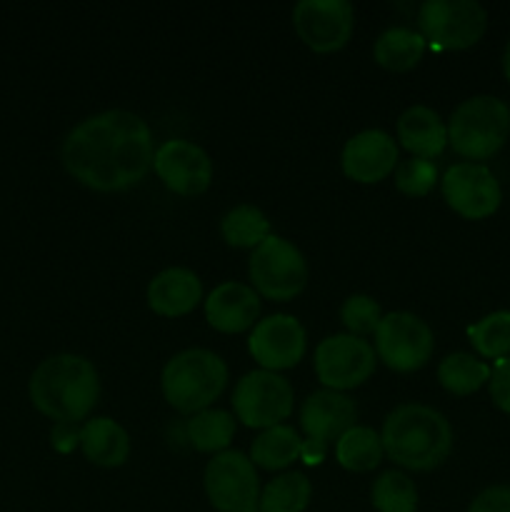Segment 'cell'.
Here are the masks:
<instances>
[{"instance_id": "6da1fadb", "label": "cell", "mask_w": 510, "mask_h": 512, "mask_svg": "<svg viewBox=\"0 0 510 512\" xmlns=\"http://www.w3.org/2000/svg\"><path fill=\"white\" fill-rule=\"evenodd\" d=\"M60 160L70 178L95 193H120L153 170L150 125L130 110H103L80 120L63 140Z\"/></svg>"}, {"instance_id": "7a4b0ae2", "label": "cell", "mask_w": 510, "mask_h": 512, "mask_svg": "<svg viewBox=\"0 0 510 512\" xmlns=\"http://www.w3.org/2000/svg\"><path fill=\"white\" fill-rule=\"evenodd\" d=\"M28 395L40 415L55 423L78 425L98 405L100 375L83 355H50L30 375Z\"/></svg>"}, {"instance_id": "3957f363", "label": "cell", "mask_w": 510, "mask_h": 512, "mask_svg": "<svg viewBox=\"0 0 510 512\" xmlns=\"http://www.w3.org/2000/svg\"><path fill=\"white\" fill-rule=\"evenodd\" d=\"M380 440L395 465L413 473H430L450 458L455 438L440 410L423 403H405L388 413Z\"/></svg>"}, {"instance_id": "277c9868", "label": "cell", "mask_w": 510, "mask_h": 512, "mask_svg": "<svg viewBox=\"0 0 510 512\" xmlns=\"http://www.w3.org/2000/svg\"><path fill=\"white\" fill-rule=\"evenodd\" d=\"M228 385V365L208 348H188L175 353L160 373L165 403L180 415H195L213 408Z\"/></svg>"}, {"instance_id": "5b68a950", "label": "cell", "mask_w": 510, "mask_h": 512, "mask_svg": "<svg viewBox=\"0 0 510 512\" xmlns=\"http://www.w3.org/2000/svg\"><path fill=\"white\" fill-rule=\"evenodd\" d=\"M510 135V108L495 95H473L448 120V145L465 163L490 160Z\"/></svg>"}, {"instance_id": "8992f818", "label": "cell", "mask_w": 510, "mask_h": 512, "mask_svg": "<svg viewBox=\"0 0 510 512\" xmlns=\"http://www.w3.org/2000/svg\"><path fill=\"white\" fill-rule=\"evenodd\" d=\"M248 275L253 290L273 303L295 300L308 285V260L290 240L268 235L250 253Z\"/></svg>"}, {"instance_id": "52a82bcc", "label": "cell", "mask_w": 510, "mask_h": 512, "mask_svg": "<svg viewBox=\"0 0 510 512\" xmlns=\"http://www.w3.org/2000/svg\"><path fill=\"white\" fill-rule=\"evenodd\" d=\"M488 28V13L475 0H425L418 8V33L435 50H468Z\"/></svg>"}, {"instance_id": "ba28073f", "label": "cell", "mask_w": 510, "mask_h": 512, "mask_svg": "<svg viewBox=\"0 0 510 512\" xmlns=\"http://www.w3.org/2000/svg\"><path fill=\"white\" fill-rule=\"evenodd\" d=\"M235 420L250 430H268L283 425L293 415L295 393L288 378L270 370H250L233 390Z\"/></svg>"}, {"instance_id": "9c48e42d", "label": "cell", "mask_w": 510, "mask_h": 512, "mask_svg": "<svg viewBox=\"0 0 510 512\" xmlns=\"http://www.w3.org/2000/svg\"><path fill=\"white\" fill-rule=\"evenodd\" d=\"M435 335L415 313H388L375 330V355L395 373H415L433 360Z\"/></svg>"}, {"instance_id": "30bf717a", "label": "cell", "mask_w": 510, "mask_h": 512, "mask_svg": "<svg viewBox=\"0 0 510 512\" xmlns=\"http://www.w3.org/2000/svg\"><path fill=\"white\" fill-rule=\"evenodd\" d=\"M315 375L325 390L348 393L368 383L378 365L375 348L365 338L350 333L328 335L315 348Z\"/></svg>"}, {"instance_id": "8fae6325", "label": "cell", "mask_w": 510, "mask_h": 512, "mask_svg": "<svg viewBox=\"0 0 510 512\" xmlns=\"http://www.w3.org/2000/svg\"><path fill=\"white\" fill-rule=\"evenodd\" d=\"M203 488L218 512H255L260 503V478L253 460L240 450L213 455L205 465Z\"/></svg>"}, {"instance_id": "7c38bea8", "label": "cell", "mask_w": 510, "mask_h": 512, "mask_svg": "<svg viewBox=\"0 0 510 512\" xmlns=\"http://www.w3.org/2000/svg\"><path fill=\"white\" fill-rule=\"evenodd\" d=\"M293 28L313 53H338L350 43L355 10L348 0H300L293 8Z\"/></svg>"}, {"instance_id": "4fadbf2b", "label": "cell", "mask_w": 510, "mask_h": 512, "mask_svg": "<svg viewBox=\"0 0 510 512\" xmlns=\"http://www.w3.org/2000/svg\"><path fill=\"white\" fill-rule=\"evenodd\" d=\"M440 190L453 213L465 220H485L500 208L503 190L483 163H455L445 170Z\"/></svg>"}, {"instance_id": "5bb4252c", "label": "cell", "mask_w": 510, "mask_h": 512, "mask_svg": "<svg viewBox=\"0 0 510 512\" xmlns=\"http://www.w3.org/2000/svg\"><path fill=\"white\" fill-rule=\"evenodd\" d=\"M153 170L160 183L180 198L203 195L213 183V160L193 140L173 138L158 145Z\"/></svg>"}, {"instance_id": "9a60e30c", "label": "cell", "mask_w": 510, "mask_h": 512, "mask_svg": "<svg viewBox=\"0 0 510 512\" xmlns=\"http://www.w3.org/2000/svg\"><path fill=\"white\" fill-rule=\"evenodd\" d=\"M305 350H308V335L295 315H268L258 320L248 335V353L253 355L260 370L270 373L295 368L305 358Z\"/></svg>"}, {"instance_id": "2e32d148", "label": "cell", "mask_w": 510, "mask_h": 512, "mask_svg": "<svg viewBox=\"0 0 510 512\" xmlns=\"http://www.w3.org/2000/svg\"><path fill=\"white\" fill-rule=\"evenodd\" d=\"M398 143L380 128H368L345 140L340 153V168L345 178L360 185H375L390 178L398 168Z\"/></svg>"}, {"instance_id": "e0dca14e", "label": "cell", "mask_w": 510, "mask_h": 512, "mask_svg": "<svg viewBox=\"0 0 510 512\" xmlns=\"http://www.w3.org/2000/svg\"><path fill=\"white\" fill-rule=\"evenodd\" d=\"M300 430L308 443L325 448L328 443H338L343 433L358 425V408L353 398L335 390H315L300 405Z\"/></svg>"}, {"instance_id": "ac0fdd59", "label": "cell", "mask_w": 510, "mask_h": 512, "mask_svg": "<svg viewBox=\"0 0 510 512\" xmlns=\"http://www.w3.org/2000/svg\"><path fill=\"white\" fill-rule=\"evenodd\" d=\"M203 308L205 320L218 333H245V330H253L260 318V295L255 293L253 285L228 280L205 298Z\"/></svg>"}, {"instance_id": "d6986e66", "label": "cell", "mask_w": 510, "mask_h": 512, "mask_svg": "<svg viewBox=\"0 0 510 512\" xmlns=\"http://www.w3.org/2000/svg\"><path fill=\"white\" fill-rule=\"evenodd\" d=\"M145 300L160 318H183L203 300V283L190 268H165L148 283Z\"/></svg>"}, {"instance_id": "ffe728a7", "label": "cell", "mask_w": 510, "mask_h": 512, "mask_svg": "<svg viewBox=\"0 0 510 512\" xmlns=\"http://www.w3.org/2000/svg\"><path fill=\"white\" fill-rule=\"evenodd\" d=\"M395 133L410 158L435 160L438 155H443L445 145H448V123L428 105L405 108L395 125Z\"/></svg>"}, {"instance_id": "44dd1931", "label": "cell", "mask_w": 510, "mask_h": 512, "mask_svg": "<svg viewBox=\"0 0 510 512\" xmlns=\"http://www.w3.org/2000/svg\"><path fill=\"white\" fill-rule=\"evenodd\" d=\"M80 450L98 468H120L130 455V435L118 420L88 418L80 428Z\"/></svg>"}, {"instance_id": "7402d4cb", "label": "cell", "mask_w": 510, "mask_h": 512, "mask_svg": "<svg viewBox=\"0 0 510 512\" xmlns=\"http://www.w3.org/2000/svg\"><path fill=\"white\" fill-rule=\"evenodd\" d=\"M425 50H428V43L418 30L393 25L378 35L373 45V58L380 68L390 70V73H408V70L418 68Z\"/></svg>"}, {"instance_id": "603a6c76", "label": "cell", "mask_w": 510, "mask_h": 512, "mask_svg": "<svg viewBox=\"0 0 510 512\" xmlns=\"http://www.w3.org/2000/svg\"><path fill=\"white\" fill-rule=\"evenodd\" d=\"M303 445L298 430L290 425H275V428L260 430L258 438L250 445V460L255 468H263L275 473V470H285L303 458Z\"/></svg>"}, {"instance_id": "cb8c5ba5", "label": "cell", "mask_w": 510, "mask_h": 512, "mask_svg": "<svg viewBox=\"0 0 510 512\" xmlns=\"http://www.w3.org/2000/svg\"><path fill=\"white\" fill-rule=\"evenodd\" d=\"M185 435L198 453H225L235 438V415L220 408L200 410L185 423Z\"/></svg>"}, {"instance_id": "d4e9b609", "label": "cell", "mask_w": 510, "mask_h": 512, "mask_svg": "<svg viewBox=\"0 0 510 512\" xmlns=\"http://www.w3.org/2000/svg\"><path fill=\"white\" fill-rule=\"evenodd\" d=\"M383 440L368 425H353L335 443V460L350 473H370L383 463Z\"/></svg>"}, {"instance_id": "484cf974", "label": "cell", "mask_w": 510, "mask_h": 512, "mask_svg": "<svg viewBox=\"0 0 510 512\" xmlns=\"http://www.w3.org/2000/svg\"><path fill=\"white\" fill-rule=\"evenodd\" d=\"M220 235L230 248L255 250L270 233V220L255 205H235L220 218Z\"/></svg>"}, {"instance_id": "4316f807", "label": "cell", "mask_w": 510, "mask_h": 512, "mask_svg": "<svg viewBox=\"0 0 510 512\" xmlns=\"http://www.w3.org/2000/svg\"><path fill=\"white\" fill-rule=\"evenodd\" d=\"M313 498V483L308 475L290 470L280 473L260 490V512H305Z\"/></svg>"}, {"instance_id": "83f0119b", "label": "cell", "mask_w": 510, "mask_h": 512, "mask_svg": "<svg viewBox=\"0 0 510 512\" xmlns=\"http://www.w3.org/2000/svg\"><path fill=\"white\" fill-rule=\"evenodd\" d=\"M490 368L470 353H450L448 358L440 360L438 365V383L450 395H473L483 385H488Z\"/></svg>"}, {"instance_id": "f1b7e54d", "label": "cell", "mask_w": 510, "mask_h": 512, "mask_svg": "<svg viewBox=\"0 0 510 512\" xmlns=\"http://www.w3.org/2000/svg\"><path fill=\"white\" fill-rule=\"evenodd\" d=\"M370 503L378 512H415L418 488L400 470H385L370 488Z\"/></svg>"}, {"instance_id": "f546056e", "label": "cell", "mask_w": 510, "mask_h": 512, "mask_svg": "<svg viewBox=\"0 0 510 512\" xmlns=\"http://www.w3.org/2000/svg\"><path fill=\"white\" fill-rule=\"evenodd\" d=\"M468 335L480 358H510V310H495L485 315L468 330Z\"/></svg>"}, {"instance_id": "4dcf8cb0", "label": "cell", "mask_w": 510, "mask_h": 512, "mask_svg": "<svg viewBox=\"0 0 510 512\" xmlns=\"http://www.w3.org/2000/svg\"><path fill=\"white\" fill-rule=\"evenodd\" d=\"M380 320H383V310H380L378 300L370 298V295L355 293L345 298L343 305H340V323L355 338L375 335Z\"/></svg>"}, {"instance_id": "1f68e13d", "label": "cell", "mask_w": 510, "mask_h": 512, "mask_svg": "<svg viewBox=\"0 0 510 512\" xmlns=\"http://www.w3.org/2000/svg\"><path fill=\"white\" fill-rule=\"evenodd\" d=\"M438 183V165L425 158H410L395 168V188L408 198H425Z\"/></svg>"}, {"instance_id": "d6a6232c", "label": "cell", "mask_w": 510, "mask_h": 512, "mask_svg": "<svg viewBox=\"0 0 510 512\" xmlns=\"http://www.w3.org/2000/svg\"><path fill=\"white\" fill-rule=\"evenodd\" d=\"M490 400L495 403V408L503 410L505 415H510V358H503L495 363V368L490 370L488 380Z\"/></svg>"}, {"instance_id": "836d02e7", "label": "cell", "mask_w": 510, "mask_h": 512, "mask_svg": "<svg viewBox=\"0 0 510 512\" xmlns=\"http://www.w3.org/2000/svg\"><path fill=\"white\" fill-rule=\"evenodd\" d=\"M468 512H510V485H493L475 495Z\"/></svg>"}, {"instance_id": "e575fe53", "label": "cell", "mask_w": 510, "mask_h": 512, "mask_svg": "<svg viewBox=\"0 0 510 512\" xmlns=\"http://www.w3.org/2000/svg\"><path fill=\"white\" fill-rule=\"evenodd\" d=\"M50 445L63 455L73 453L80 445V428L73 423H55L53 433H50Z\"/></svg>"}, {"instance_id": "d590c367", "label": "cell", "mask_w": 510, "mask_h": 512, "mask_svg": "<svg viewBox=\"0 0 510 512\" xmlns=\"http://www.w3.org/2000/svg\"><path fill=\"white\" fill-rule=\"evenodd\" d=\"M503 73L510 83V40H508V45H505V53H503Z\"/></svg>"}, {"instance_id": "8d00e7d4", "label": "cell", "mask_w": 510, "mask_h": 512, "mask_svg": "<svg viewBox=\"0 0 510 512\" xmlns=\"http://www.w3.org/2000/svg\"><path fill=\"white\" fill-rule=\"evenodd\" d=\"M255 512H260V510H255Z\"/></svg>"}]
</instances>
